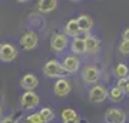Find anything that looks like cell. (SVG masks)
Returning a JSON list of instances; mask_svg holds the SVG:
<instances>
[{"mask_svg": "<svg viewBox=\"0 0 129 123\" xmlns=\"http://www.w3.org/2000/svg\"><path fill=\"white\" fill-rule=\"evenodd\" d=\"M43 73L46 74L47 77H59V79H63L64 74H66L62 63H59L57 60L46 62V64L43 66Z\"/></svg>", "mask_w": 129, "mask_h": 123, "instance_id": "cell-1", "label": "cell"}, {"mask_svg": "<svg viewBox=\"0 0 129 123\" xmlns=\"http://www.w3.org/2000/svg\"><path fill=\"white\" fill-rule=\"evenodd\" d=\"M108 99V89L102 85H98V86H93L90 90H89V100L92 103H102Z\"/></svg>", "mask_w": 129, "mask_h": 123, "instance_id": "cell-2", "label": "cell"}, {"mask_svg": "<svg viewBox=\"0 0 129 123\" xmlns=\"http://www.w3.org/2000/svg\"><path fill=\"white\" fill-rule=\"evenodd\" d=\"M105 120L106 123H125L126 120V114L118 107H111L106 110L105 113Z\"/></svg>", "mask_w": 129, "mask_h": 123, "instance_id": "cell-3", "label": "cell"}, {"mask_svg": "<svg viewBox=\"0 0 129 123\" xmlns=\"http://www.w3.org/2000/svg\"><path fill=\"white\" fill-rule=\"evenodd\" d=\"M17 56V50L13 45L3 43L0 45V60L2 62H13Z\"/></svg>", "mask_w": 129, "mask_h": 123, "instance_id": "cell-4", "label": "cell"}, {"mask_svg": "<svg viewBox=\"0 0 129 123\" xmlns=\"http://www.w3.org/2000/svg\"><path fill=\"white\" fill-rule=\"evenodd\" d=\"M20 105L26 110L35 109L39 105V96L35 92H24L23 96H22V99H20Z\"/></svg>", "mask_w": 129, "mask_h": 123, "instance_id": "cell-5", "label": "cell"}, {"mask_svg": "<svg viewBox=\"0 0 129 123\" xmlns=\"http://www.w3.org/2000/svg\"><path fill=\"white\" fill-rule=\"evenodd\" d=\"M101 77V72L98 70V67L95 66H85L82 70V79L86 83H96Z\"/></svg>", "mask_w": 129, "mask_h": 123, "instance_id": "cell-6", "label": "cell"}, {"mask_svg": "<svg viewBox=\"0 0 129 123\" xmlns=\"http://www.w3.org/2000/svg\"><path fill=\"white\" fill-rule=\"evenodd\" d=\"M70 89H72V85H70L69 80H66V79H59L57 82L55 83V86H53V92H55V95L57 97H64V96H68L70 93Z\"/></svg>", "mask_w": 129, "mask_h": 123, "instance_id": "cell-7", "label": "cell"}, {"mask_svg": "<svg viewBox=\"0 0 129 123\" xmlns=\"http://www.w3.org/2000/svg\"><path fill=\"white\" fill-rule=\"evenodd\" d=\"M68 46V37L66 34H62V33H56L53 34L50 39V47L53 52H62L66 49Z\"/></svg>", "mask_w": 129, "mask_h": 123, "instance_id": "cell-8", "label": "cell"}, {"mask_svg": "<svg viewBox=\"0 0 129 123\" xmlns=\"http://www.w3.org/2000/svg\"><path fill=\"white\" fill-rule=\"evenodd\" d=\"M37 34L35 32H26L20 39V45L24 50H33L37 46Z\"/></svg>", "mask_w": 129, "mask_h": 123, "instance_id": "cell-9", "label": "cell"}, {"mask_svg": "<svg viewBox=\"0 0 129 123\" xmlns=\"http://www.w3.org/2000/svg\"><path fill=\"white\" fill-rule=\"evenodd\" d=\"M62 66H63L66 73H76L79 70V66H80V60H79V57H76L75 55L68 56V57L63 59Z\"/></svg>", "mask_w": 129, "mask_h": 123, "instance_id": "cell-10", "label": "cell"}, {"mask_svg": "<svg viewBox=\"0 0 129 123\" xmlns=\"http://www.w3.org/2000/svg\"><path fill=\"white\" fill-rule=\"evenodd\" d=\"M20 85H22L23 89H26V92H33V89L39 85V79L35 74H32V73H27V74H24L22 77Z\"/></svg>", "mask_w": 129, "mask_h": 123, "instance_id": "cell-11", "label": "cell"}, {"mask_svg": "<svg viewBox=\"0 0 129 123\" xmlns=\"http://www.w3.org/2000/svg\"><path fill=\"white\" fill-rule=\"evenodd\" d=\"M76 22H78V26H79V30L80 32H89L93 26V20L90 16L88 14H82V16H79L76 19Z\"/></svg>", "mask_w": 129, "mask_h": 123, "instance_id": "cell-12", "label": "cell"}, {"mask_svg": "<svg viewBox=\"0 0 129 123\" xmlns=\"http://www.w3.org/2000/svg\"><path fill=\"white\" fill-rule=\"evenodd\" d=\"M85 45L88 53H96L101 47V40L96 36H86L85 37Z\"/></svg>", "mask_w": 129, "mask_h": 123, "instance_id": "cell-13", "label": "cell"}, {"mask_svg": "<svg viewBox=\"0 0 129 123\" xmlns=\"http://www.w3.org/2000/svg\"><path fill=\"white\" fill-rule=\"evenodd\" d=\"M72 52L75 55H82L86 52V45H85V37H75L72 40Z\"/></svg>", "mask_w": 129, "mask_h": 123, "instance_id": "cell-14", "label": "cell"}, {"mask_svg": "<svg viewBox=\"0 0 129 123\" xmlns=\"http://www.w3.org/2000/svg\"><path fill=\"white\" fill-rule=\"evenodd\" d=\"M64 33H66V36L78 37V34L80 33V30H79L76 19H72V20H69V22L66 23V26H64Z\"/></svg>", "mask_w": 129, "mask_h": 123, "instance_id": "cell-15", "label": "cell"}, {"mask_svg": "<svg viewBox=\"0 0 129 123\" xmlns=\"http://www.w3.org/2000/svg\"><path fill=\"white\" fill-rule=\"evenodd\" d=\"M108 99H111L113 103H119L125 99V92L120 90L119 87H112L111 90L108 92Z\"/></svg>", "mask_w": 129, "mask_h": 123, "instance_id": "cell-16", "label": "cell"}, {"mask_svg": "<svg viewBox=\"0 0 129 123\" xmlns=\"http://www.w3.org/2000/svg\"><path fill=\"white\" fill-rule=\"evenodd\" d=\"M56 6H57L56 0H42L37 5V9L40 10L42 13H49V12L56 9Z\"/></svg>", "mask_w": 129, "mask_h": 123, "instance_id": "cell-17", "label": "cell"}, {"mask_svg": "<svg viewBox=\"0 0 129 123\" xmlns=\"http://www.w3.org/2000/svg\"><path fill=\"white\" fill-rule=\"evenodd\" d=\"M115 74L118 76V79H128L129 76V69L126 64L123 63H119V64H116V67H115Z\"/></svg>", "mask_w": 129, "mask_h": 123, "instance_id": "cell-18", "label": "cell"}, {"mask_svg": "<svg viewBox=\"0 0 129 123\" xmlns=\"http://www.w3.org/2000/svg\"><path fill=\"white\" fill-rule=\"evenodd\" d=\"M39 113H40V116H42V119H43L45 123H49L55 119V112H53V109H50V107H43Z\"/></svg>", "mask_w": 129, "mask_h": 123, "instance_id": "cell-19", "label": "cell"}, {"mask_svg": "<svg viewBox=\"0 0 129 123\" xmlns=\"http://www.w3.org/2000/svg\"><path fill=\"white\" fill-rule=\"evenodd\" d=\"M76 117H78V113H76L73 109H64L63 112H62V120H63V123L69 122L72 119H76Z\"/></svg>", "mask_w": 129, "mask_h": 123, "instance_id": "cell-20", "label": "cell"}, {"mask_svg": "<svg viewBox=\"0 0 129 123\" xmlns=\"http://www.w3.org/2000/svg\"><path fill=\"white\" fill-rule=\"evenodd\" d=\"M26 123H45V122H43L40 113H32L26 117Z\"/></svg>", "mask_w": 129, "mask_h": 123, "instance_id": "cell-21", "label": "cell"}, {"mask_svg": "<svg viewBox=\"0 0 129 123\" xmlns=\"http://www.w3.org/2000/svg\"><path fill=\"white\" fill-rule=\"evenodd\" d=\"M119 52L122 55H129V42L128 40H122L119 45Z\"/></svg>", "mask_w": 129, "mask_h": 123, "instance_id": "cell-22", "label": "cell"}, {"mask_svg": "<svg viewBox=\"0 0 129 123\" xmlns=\"http://www.w3.org/2000/svg\"><path fill=\"white\" fill-rule=\"evenodd\" d=\"M0 123H17V120L14 117H12V116H6V117H3L0 120Z\"/></svg>", "mask_w": 129, "mask_h": 123, "instance_id": "cell-23", "label": "cell"}, {"mask_svg": "<svg viewBox=\"0 0 129 123\" xmlns=\"http://www.w3.org/2000/svg\"><path fill=\"white\" fill-rule=\"evenodd\" d=\"M122 39L129 42V27H126V29L123 30V33H122Z\"/></svg>", "mask_w": 129, "mask_h": 123, "instance_id": "cell-24", "label": "cell"}, {"mask_svg": "<svg viewBox=\"0 0 129 123\" xmlns=\"http://www.w3.org/2000/svg\"><path fill=\"white\" fill-rule=\"evenodd\" d=\"M64 123H80V119H79V116L76 119H72V120H69V122H64Z\"/></svg>", "mask_w": 129, "mask_h": 123, "instance_id": "cell-25", "label": "cell"}, {"mask_svg": "<svg viewBox=\"0 0 129 123\" xmlns=\"http://www.w3.org/2000/svg\"><path fill=\"white\" fill-rule=\"evenodd\" d=\"M123 92H125V93H129V80H126V85H125Z\"/></svg>", "mask_w": 129, "mask_h": 123, "instance_id": "cell-26", "label": "cell"}, {"mask_svg": "<svg viewBox=\"0 0 129 123\" xmlns=\"http://www.w3.org/2000/svg\"><path fill=\"white\" fill-rule=\"evenodd\" d=\"M0 116H2V106H0Z\"/></svg>", "mask_w": 129, "mask_h": 123, "instance_id": "cell-27", "label": "cell"}, {"mask_svg": "<svg viewBox=\"0 0 129 123\" xmlns=\"http://www.w3.org/2000/svg\"><path fill=\"white\" fill-rule=\"evenodd\" d=\"M128 80H129V76H128Z\"/></svg>", "mask_w": 129, "mask_h": 123, "instance_id": "cell-28", "label": "cell"}]
</instances>
